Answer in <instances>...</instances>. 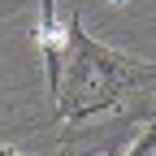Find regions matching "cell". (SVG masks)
<instances>
[{"instance_id": "cell-1", "label": "cell", "mask_w": 156, "mask_h": 156, "mask_svg": "<svg viewBox=\"0 0 156 156\" xmlns=\"http://www.w3.org/2000/svg\"><path fill=\"white\" fill-rule=\"evenodd\" d=\"M65 52H69V61H61V65H69V69L56 83V95H61V117H74V122L108 108L126 87L156 78V69H147L143 61H130V56L108 52L95 39H87L78 17L65 26Z\"/></svg>"}, {"instance_id": "cell-2", "label": "cell", "mask_w": 156, "mask_h": 156, "mask_svg": "<svg viewBox=\"0 0 156 156\" xmlns=\"http://www.w3.org/2000/svg\"><path fill=\"white\" fill-rule=\"evenodd\" d=\"M126 156H156V126H147L139 139H134V147H130Z\"/></svg>"}]
</instances>
